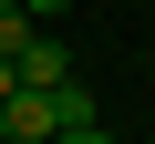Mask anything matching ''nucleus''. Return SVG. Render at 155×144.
<instances>
[{"instance_id":"1","label":"nucleus","mask_w":155,"mask_h":144,"mask_svg":"<svg viewBox=\"0 0 155 144\" xmlns=\"http://www.w3.org/2000/svg\"><path fill=\"white\" fill-rule=\"evenodd\" d=\"M104 124V103H93V83L72 72V83H52V134H93Z\"/></svg>"},{"instance_id":"2","label":"nucleus","mask_w":155,"mask_h":144,"mask_svg":"<svg viewBox=\"0 0 155 144\" xmlns=\"http://www.w3.org/2000/svg\"><path fill=\"white\" fill-rule=\"evenodd\" d=\"M0 124H11V144H52V93H11V103H0Z\"/></svg>"},{"instance_id":"3","label":"nucleus","mask_w":155,"mask_h":144,"mask_svg":"<svg viewBox=\"0 0 155 144\" xmlns=\"http://www.w3.org/2000/svg\"><path fill=\"white\" fill-rule=\"evenodd\" d=\"M21 83H31V93H52V83H72V52H62L52 31H41V41L21 52Z\"/></svg>"},{"instance_id":"4","label":"nucleus","mask_w":155,"mask_h":144,"mask_svg":"<svg viewBox=\"0 0 155 144\" xmlns=\"http://www.w3.org/2000/svg\"><path fill=\"white\" fill-rule=\"evenodd\" d=\"M31 41H41V21L21 11V0H0V62H11V72H21V52H31Z\"/></svg>"},{"instance_id":"5","label":"nucleus","mask_w":155,"mask_h":144,"mask_svg":"<svg viewBox=\"0 0 155 144\" xmlns=\"http://www.w3.org/2000/svg\"><path fill=\"white\" fill-rule=\"evenodd\" d=\"M21 11H31V21H62V11H72V0H21Z\"/></svg>"},{"instance_id":"6","label":"nucleus","mask_w":155,"mask_h":144,"mask_svg":"<svg viewBox=\"0 0 155 144\" xmlns=\"http://www.w3.org/2000/svg\"><path fill=\"white\" fill-rule=\"evenodd\" d=\"M52 144H114V134H104V124H93V134H52Z\"/></svg>"},{"instance_id":"7","label":"nucleus","mask_w":155,"mask_h":144,"mask_svg":"<svg viewBox=\"0 0 155 144\" xmlns=\"http://www.w3.org/2000/svg\"><path fill=\"white\" fill-rule=\"evenodd\" d=\"M11 93H21V72H11V62H0V103H11Z\"/></svg>"}]
</instances>
